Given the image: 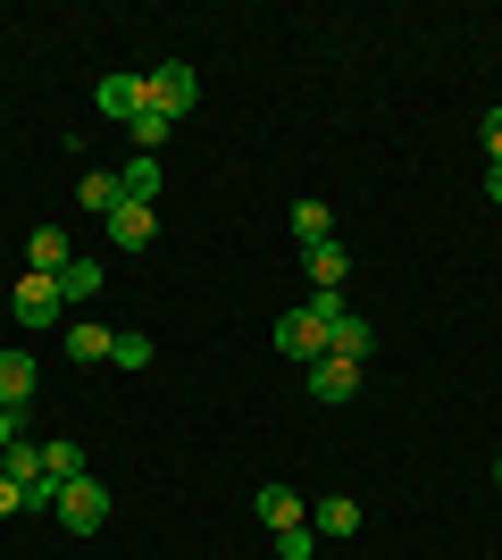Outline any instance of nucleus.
<instances>
[{"label":"nucleus","mask_w":502,"mask_h":560,"mask_svg":"<svg viewBox=\"0 0 502 560\" xmlns=\"http://www.w3.org/2000/svg\"><path fill=\"white\" fill-rule=\"evenodd\" d=\"M59 527H68V536H101V527H109V486H101V477L59 486Z\"/></svg>","instance_id":"f257e3e1"},{"label":"nucleus","mask_w":502,"mask_h":560,"mask_svg":"<svg viewBox=\"0 0 502 560\" xmlns=\"http://www.w3.org/2000/svg\"><path fill=\"white\" fill-rule=\"evenodd\" d=\"M192 101H201V75H192L185 59H167V68H151V75H143V109H160V117H185Z\"/></svg>","instance_id":"f03ea898"},{"label":"nucleus","mask_w":502,"mask_h":560,"mask_svg":"<svg viewBox=\"0 0 502 560\" xmlns=\"http://www.w3.org/2000/svg\"><path fill=\"white\" fill-rule=\"evenodd\" d=\"M59 310H68L59 277H34V268H25V277H17V293H9V318H17V327H50Z\"/></svg>","instance_id":"7ed1b4c3"},{"label":"nucleus","mask_w":502,"mask_h":560,"mask_svg":"<svg viewBox=\"0 0 502 560\" xmlns=\"http://www.w3.org/2000/svg\"><path fill=\"white\" fill-rule=\"evenodd\" d=\"M277 351H293V360H327V318L285 310V318H277Z\"/></svg>","instance_id":"20e7f679"},{"label":"nucleus","mask_w":502,"mask_h":560,"mask_svg":"<svg viewBox=\"0 0 502 560\" xmlns=\"http://www.w3.org/2000/svg\"><path fill=\"white\" fill-rule=\"evenodd\" d=\"M151 234H160V210H151V201H118V210H109V243H118V252H151Z\"/></svg>","instance_id":"39448f33"},{"label":"nucleus","mask_w":502,"mask_h":560,"mask_svg":"<svg viewBox=\"0 0 502 560\" xmlns=\"http://www.w3.org/2000/svg\"><path fill=\"white\" fill-rule=\"evenodd\" d=\"M302 268H311V293H343L352 252H343V243H311V252H302Z\"/></svg>","instance_id":"423d86ee"},{"label":"nucleus","mask_w":502,"mask_h":560,"mask_svg":"<svg viewBox=\"0 0 502 560\" xmlns=\"http://www.w3.org/2000/svg\"><path fill=\"white\" fill-rule=\"evenodd\" d=\"M369 351H377V327H369V318H352V310H343V318H335L327 327V360H369Z\"/></svg>","instance_id":"0eeeda50"},{"label":"nucleus","mask_w":502,"mask_h":560,"mask_svg":"<svg viewBox=\"0 0 502 560\" xmlns=\"http://www.w3.org/2000/svg\"><path fill=\"white\" fill-rule=\"evenodd\" d=\"M93 101H101V117H118V126H126V117H135V109H143V75H101V84H93Z\"/></svg>","instance_id":"6e6552de"},{"label":"nucleus","mask_w":502,"mask_h":560,"mask_svg":"<svg viewBox=\"0 0 502 560\" xmlns=\"http://www.w3.org/2000/svg\"><path fill=\"white\" fill-rule=\"evenodd\" d=\"M352 394H360L352 360H311V401H352Z\"/></svg>","instance_id":"1a4fd4ad"},{"label":"nucleus","mask_w":502,"mask_h":560,"mask_svg":"<svg viewBox=\"0 0 502 560\" xmlns=\"http://www.w3.org/2000/svg\"><path fill=\"white\" fill-rule=\"evenodd\" d=\"M0 477H9V486H43V444H34V435H17V444L0 452Z\"/></svg>","instance_id":"9d476101"},{"label":"nucleus","mask_w":502,"mask_h":560,"mask_svg":"<svg viewBox=\"0 0 502 560\" xmlns=\"http://www.w3.org/2000/svg\"><path fill=\"white\" fill-rule=\"evenodd\" d=\"M25 259H34V277H59V268H68V234H59V226H34V243H25Z\"/></svg>","instance_id":"9b49d317"},{"label":"nucleus","mask_w":502,"mask_h":560,"mask_svg":"<svg viewBox=\"0 0 502 560\" xmlns=\"http://www.w3.org/2000/svg\"><path fill=\"white\" fill-rule=\"evenodd\" d=\"M311 527H318V536H360V502H352V493H327V502L311 511Z\"/></svg>","instance_id":"f8f14e48"},{"label":"nucleus","mask_w":502,"mask_h":560,"mask_svg":"<svg viewBox=\"0 0 502 560\" xmlns=\"http://www.w3.org/2000/svg\"><path fill=\"white\" fill-rule=\"evenodd\" d=\"M75 477H93V468H84V452H75V444H43V486L59 493V486H75Z\"/></svg>","instance_id":"ddd939ff"},{"label":"nucleus","mask_w":502,"mask_h":560,"mask_svg":"<svg viewBox=\"0 0 502 560\" xmlns=\"http://www.w3.org/2000/svg\"><path fill=\"white\" fill-rule=\"evenodd\" d=\"M25 394H34V360H25V351H0V401L25 410Z\"/></svg>","instance_id":"4468645a"},{"label":"nucleus","mask_w":502,"mask_h":560,"mask_svg":"<svg viewBox=\"0 0 502 560\" xmlns=\"http://www.w3.org/2000/svg\"><path fill=\"white\" fill-rule=\"evenodd\" d=\"M126 135L143 142V160H160V151H167V135H176V117H160V109H135V117H126Z\"/></svg>","instance_id":"2eb2a0df"},{"label":"nucleus","mask_w":502,"mask_h":560,"mask_svg":"<svg viewBox=\"0 0 502 560\" xmlns=\"http://www.w3.org/2000/svg\"><path fill=\"white\" fill-rule=\"evenodd\" d=\"M293 234H302V252H311V243H335V218H327V201H293Z\"/></svg>","instance_id":"dca6fc26"},{"label":"nucleus","mask_w":502,"mask_h":560,"mask_svg":"<svg viewBox=\"0 0 502 560\" xmlns=\"http://www.w3.org/2000/svg\"><path fill=\"white\" fill-rule=\"evenodd\" d=\"M59 343H68V360H109V327H93V318H75Z\"/></svg>","instance_id":"f3484780"},{"label":"nucleus","mask_w":502,"mask_h":560,"mask_svg":"<svg viewBox=\"0 0 502 560\" xmlns=\"http://www.w3.org/2000/svg\"><path fill=\"white\" fill-rule=\"evenodd\" d=\"M75 201H84V210H101V218H109V210H118V201H126V192H118V176H109V167H93V176L75 185Z\"/></svg>","instance_id":"a211bd4d"},{"label":"nucleus","mask_w":502,"mask_h":560,"mask_svg":"<svg viewBox=\"0 0 502 560\" xmlns=\"http://www.w3.org/2000/svg\"><path fill=\"white\" fill-rule=\"evenodd\" d=\"M59 293H68V302H93L101 293V259H68V268H59Z\"/></svg>","instance_id":"6ab92c4d"},{"label":"nucleus","mask_w":502,"mask_h":560,"mask_svg":"<svg viewBox=\"0 0 502 560\" xmlns=\"http://www.w3.org/2000/svg\"><path fill=\"white\" fill-rule=\"evenodd\" d=\"M260 518H268V527H302V493H293V486H268L260 493Z\"/></svg>","instance_id":"aec40b11"},{"label":"nucleus","mask_w":502,"mask_h":560,"mask_svg":"<svg viewBox=\"0 0 502 560\" xmlns=\"http://www.w3.org/2000/svg\"><path fill=\"white\" fill-rule=\"evenodd\" d=\"M118 192H126V201H151V192H160V160H126L118 167Z\"/></svg>","instance_id":"412c9836"},{"label":"nucleus","mask_w":502,"mask_h":560,"mask_svg":"<svg viewBox=\"0 0 502 560\" xmlns=\"http://www.w3.org/2000/svg\"><path fill=\"white\" fill-rule=\"evenodd\" d=\"M109 360H118V369H151V335L143 327H118V335H109Z\"/></svg>","instance_id":"4be33fe9"},{"label":"nucleus","mask_w":502,"mask_h":560,"mask_svg":"<svg viewBox=\"0 0 502 560\" xmlns=\"http://www.w3.org/2000/svg\"><path fill=\"white\" fill-rule=\"evenodd\" d=\"M318 552V527L302 518V527H277V560H311Z\"/></svg>","instance_id":"5701e85b"},{"label":"nucleus","mask_w":502,"mask_h":560,"mask_svg":"<svg viewBox=\"0 0 502 560\" xmlns=\"http://www.w3.org/2000/svg\"><path fill=\"white\" fill-rule=\"evenodd\" d=\"M17 435H25V410H9V401H0V452L17 444Z\"/></svg>","instance_id":"b1692460"},{"label":"nucleus","mask_w":502,"mask_h":560,"mask_svg":"<svg viewBox=\"0 0 502 560\" xmlns=\"http://www.w3.org/2000/svg\"><path fill=\"white\" fill-rule=\"evenodd\" d=\"M478 135H486V151L502 160V109H486V126H478Z\"/></svg>","instance_id":"393cba45"},{"label":"nucleus","mask_w":502,"mask_h":560,"mask_svg":"<svg viewBox=\"0 0 502 560\" xmlns=\"http://www.w3.org/2000/svg\"><path fill=\"white\" fill-rule=\"evenodd\" d=\"M9 511H25V486H9V477H0V518Z\"/></svg>","instance_id":"a878e982"},{"label":"nucleus","mask_w":502,"mask_h":560,"mask_svg":"<svg viewBox=\"0 0 502 560\" xmlns=\"http://www.w3.org/2000/svg\"><path fill=\"white\" fill-rule=\"evenodd\" d=\"M486 201H502V160H494V167H486Z\"/></svg>","instance_id":"bb28decb"},{"label":"nucleus","mask_w":502,"mask_h":560,"mask_svg":"<svg viewBox=\"0 0 502 560\" xmlns=\"http://www.w3.org/2000/svg\"><path fill=\"white\" fill-rule=\"evenodd\" d=\"M494 477H502V460H494Z\"/></svg>","instance_id":"cd10ccee"}]
</instances>
